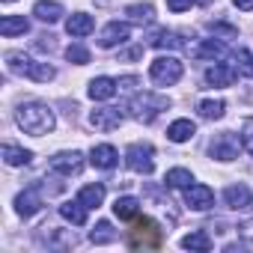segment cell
Returning <instances> with one entry per match:
<instances>
[{
    "label": "cell",
    "mask_w": 253,
    "mask_h": 253,
    "mask_svg": "<svg viewBox=\"0 0 253 253\" xmlns=\"http://www.w3.org/2000/svg\"><path fill=\"white\" fill-rule=\"evenodd\" d=\"M15 122L21 125L27 134H33V137H42V134L54 131V125H57L54 110H51L48 104H42V101H27V104H21V107L15 110Z\"/></svg>",
    "instance_id": "obj_1"
},
{
    "label": "cell",
    "mask_w": 253,
    "mask_h": 253,
    "mask_svg": "<svg viewBox=\"0 0 253 253\" xmlns=\"http://www.w3.org/2000/svg\"><path fill=\"white\" fill-rule=\"evenodd\" d=\"M6 69L12 75H21V78L36 81V84H48V81L57 78V72H54L51 63H39V60H33V57H27L21 51H9L6 54Z\"/></svg>",
    "instance_id": "obj_2"
},
{
    "label": "cell",
    "mask_w": 253,
    "mask_h": 253,
    "mask_svg": "<svg viewBox=\"0 0 253 253\" xmlns=\"http://www.w3.org/2000/svg\"><path fill=\"white\" fill-rule=\"evenodd\" d=\"M170 107V98L167 95H155V92H143V95H134V101H131V116L137 119V122H155V116L161 113V110H167Z\"/></svg>",
    "instance_id": "obj_3"
},
{
    "label": "cell",
    "mask_w": 253,
    "mask_h": 253,
    "mask_svg": "<svg viewBox=\"0 0 253 253\" xmlns=\"http://www.w3.org/2000/svg\"><path fill=\"white\" fill-rule=\"evenodd\" d=\"M182 63L176 60V57H158V60H152V66H149V78H152V84H158V86H173V84H179V78H182Z\"/></svg>",
    "instance_id": "obj_4"
},
{
    "label": "cell",
    "mask_w": 253,
    "mask_h": 253,
    "mask_svg": "<svg viewBox=\"0 0 253 253\" xmlns=\"http://www.w3.org/2000/svg\"><path fill=\"white\" fill-rule=\"evenodd\" d=\"M128 244H131L134 250H140V247H143V250H155V247H161V229H158V223H155L152 217L137 220V226H134Z\"/></svg>",
    "instance_id": "obj_5"
},
{
    "label": "cell",
    "mask_w": 253,
    "mask_h": 253,
    "mask_svg": "<svg viewBox=\"0 0 253 253\" xmlns=\"http://www.w3.org/2000/svg\"><path fill=\"white\" fill-rule=\"evenodd\" d=\"M125 164L140 176H149L155 170V149L149 143H131L128 152H125Z\"/></svg>",
    "instance_id": "obj_6"
},
{
    "label": "cell",
    "mask_w": 253,
    "mask_h": 253,
    "mask_svg": "<svg viewBox=\"0 0 253 253\" xmlns=\"http://www.w3.org/2000/svg\"><path fill=\"white\" fill-rule=\"evenodd\" d=\"M241 146H244V143H241L232 131H220V134H214V140L209 143V155H211L214 161H235Z\"/></svg>",
    "instance_id": "obj_7"
},
{
    "label": "cell",
    "mask_w": 253,
    "mask_h": 253,
    "mask_svg": "<svg viewBox=\"0 0 253 253\" xmlns=\"http://www.w3.org/2000/svg\"><path fill=\"white\" fill-rule=\"evenodd\" d=\"M48 170L51 173H60V176H78L84 170V155L81 152H57L48 161Z\"/></svg>",
    "instance_id": "obj_8"
},
{
    "label": "cell",
    "mask_w": 253,
    "mask_h": 253,
    "mask_svg": "<svg viewBox=\"0 0 253 253\" xmlns=\"http://www.w3.org/2000/svg\"><path fill=\"white\" fill-rule=\"evenodd\" d=\"M128 36H131V27L125 24V21H110V24L98 33V45H101V48H116V45H122V42H128Z\"/></svg>",
    "instance_id": "obj_9"
},
{
    "label": "cell",
    "mask_w": 253,
    "mask_h": 253,
    "mask_svg": "<svg viewBox=\"0 0 253 253\" xmlns=\"http://www.w3.org/2000/svg\"><path fill=\"white\" fill-rule=\"evenodd\" d=\"M89 122L98 131H113V128L122 125V110L119 107H98V110L89 113Z\"/></svg>",
    "instance_id": "obj_10"
},
{
    "label": "cell",
    "mask_w": 253,
    "mask_h": 253,
    "mask_svg": "<svg viewBox=\"0 0 253 253\" xmlns=\"http://www.w3.org/2000/svg\"><path fill=\"white\" fill-rule=\"evenodd\" d=\"M185 203H188V209H194V211H206V209L214 206V194H211L209 185H191V188L185 191Z\"/></svg>",
    "instance_id": "obj_11"
},
{
    "label": "cell",
    "mask_w": 253,
    "mask_h": 253,
    "mask_svg": "<svg viewBox=\"0 0 253 253\" xmlns=\"http://www.w3.org/2000/svg\"><path fill=\"white\" fill-rule=\"evenodd\" d=\"M39 209H42V194H39L36 185H33V188H24V191L15 197V211H18L21 217H33Z\"/></svg>",
    "instance_id": "obj_12"
},
{
    "label": "cell",
    "mask_w": 253,
    "mask_h": 253,
    "mask_svg": "<svg viewBox=\"0 0 253 253\" xmlns=\"http://www.w3.org/2000/svg\"><path fill=\"white\" fill-rule=\"evenodd\" d=\"M238 78V69L229 66V63H214L209 72H206V84L209 86H232Z\"/></svg>",
    "instance_id": "obj_13"
},
{
    "label": "cell",
    "mask_w": 253,
    "mask_h": 253,
    "mask_svg": "<svg viewBox=\"0 0 253 253\" xmlns=\"http://www.w3.org/2000/svg\"><path fill=\"white\" fill-rule=\"evenodd\" d=\"M116 161H119V152H116L110 143H98V146H92V152H89V164H92L95 170H113Z\"/></svg>",
    "instance_id": "obj_14"
},
{
    "label": "cell",
    "mask_w": 253,
    "mask_h": 253,
    "mask_svg": "<svg viewBox=\"0 0 253 253\" xmlns=\"http://www.w3.org/2000/svg\"><path fill=\"white\" fill-rule=\"evenodd\" d=\"M116 89H119V84L113 81V78H107V75H101V78H92L89 81V98L92 101H107V98H113L116 95Z\"/></svg>",
    "instance_id": "obj_15"
},
{
    "label": "cell",
    "mask_w": 253,
    "mask_h": 253,
    "mask_svg": "<svg viewBox=\"0 0 253 253\" xmlns=\"http://www.w3.org/2000/svg\"><path fill=\"white\" fill-rule=\"evenodd\" d=\"M66 30H69V36L84 39V36H89V33L95 30V21H92V15H86V12H75V15L66 21Z\"/></svg>",
    "instance_id": "obj_16"
},
{
    "label": "cell",
    "mask_w": 253,
    "mask_h": 253,
    "mask_svg": "<svg viewBox=\"0 0 253 253\" xmlns=\"http://www.w3.org/2000/svg\"><path fill=\"white\" fill-rule=\"evenodd\" d=\"M33 15L45 24H57L63 18V6L57 3V0H39V3L33 6Z\"/></svg>",
    "instance_id": "obj_17"
},
{
    "label": "cell",
    "mask_w": 253,
    "mask_h": 253,
    "mask_svg": "<svg viewBox=\"0 0 253 253\" xmlns=\"http://www.w3.org/2000/svg\"><path fill=\"white\" fill-rule=\"evenodd\" d=\"M113 214H116L119 220H134V217L140 214V200H137V197H119V200L113 203Z\"/></svg>",
    "instance_id": "obj_18"
},
{
    "label": "cell",
    "mask_w": 253,
    "mask_h": 253,
    "mask_svg": "<svg viewBox=\"0 0 253 253\" xmlns=\"http://www.w3.org/2000/svg\"><path fill=\"white\" fill-rule=\"evenodd\" d=\"M223 203L229 206V209H244V206H250V191H247V185H229L226 191H223Z\"/></svg>",
    "instance_id": "obj_19"
},
{
    "label": "cell",
    "mask_w": 253,
    "mask_h": 253,
    "mask_svg": "<svg viewBox=\"0 0 253 253\" xmlns=\"http://www.w3.org/2000/svg\"><path fill=\"white\" fill-rule=\"evenodd\" d=\"M30 30V21L24 18V15H6L3 21H0V33H3L6 39H12V36H24Z\"/></svg>",
    "instance_id": "obj_20"
},
{
    "label": "cell",
    "mask_w": 253,
    "mask_h": 253,
    "mask_svg": "<svg viewBox=\"0 0 253 253\" xmlns=\"http://www.w3.org/2000/svg\"><path fill=\"white\" fill-rule=\"evenodd\" d=\"M197 134V125L191 122V119H176L170 128H167V137L173 140V143H185V140H191Z\"/></svg>",
    "instance_id": "obj_21"
},
{
    "label": "cell",
    "mask_w": 253,
    "mask_h": 253,
    "mask_svg": "<svg viewBox=\"0 0 253 253\" xmlns=\"http://www.w3.org/2000/svg\"><path fill=\"white\" fill-rule=\"evenodd\" d=\"M3 161H6L9 167H24V164L33 161V152H30V149H21V146H15V143H3Z\"/></svg>",
    "instance_id": "obj_22"
},
{
    "label": "cell",
    "mask_w": 253,
    "mask_h": 253,
    "mask_svg": "<svg viewBox=\"0 0 253 253\" xmlns=\"http://www.w3.org/2000/svg\"><path fill=\"white\" fill-rule=\"evenodd\" d=\"M60 214H63L69 223H75V226H84V223H86V206H84L81 200L63 203V206H60Z\"/></svg>",
    "instance_id": "obj_23"
},
{
    "label": "cell",
    "mask_w": 253,
    "mask_h": 253,
    "mask_svg": "<svg viewBox=\"0 0 253 253\" xmlns=\"http://www.w3.org/2000/svg\"><path fill=\"white\" fill-rule=\"evenodd\" d=\"M78 200H81L86 209H98V206L104 203V185H84L81 194H78Z\"/></svg>",
    "instance_id": "obj_24"
},
{
    "label": "cell",
    "mask_w": 253,
    "mask_h": 253,
    "mask_svg": "<svg viewBox=\"0 0 253 253\" xmlns=\"http://www.w3.org/2000/svg\"><path fill=\"white\" fill-rule=\"evenodd\" d=\"M182 247H185V250H200V253H206V250H211V238H209V232L197 229V232H191V235L182 238Z\"/></svg>",
    "instance_id": "obj_25"
},
{
    "label": "cell",
    "mask_w": 253,
    "mask_h": 253,
    "mask_svg": "<svg viewBox=\"0 0 253 253\" xmlns=\"http://www.w3.org/2000/svg\"><path fill=\"white\" fill-rule=\"evenodd\" d=\"M226 54V45L220 42V39H206L200 48H197V57H203V60H220Z\"/></svg>",
    "instance_id": "obj_26"
},
{
    "label": "cell",
    "mask_w": 253,
    "mask_h": 253,
    "mask_svg": "<svg viewBox=\"0 0 253 253\" xmlns=\"http://www.w3.org/2000/svg\"><path fill=\"white\" fill-rule=\"evenodd\" d=\"M197 110H200L203 119H220L223 110H226V104H223L220 98H203V101L197 104Z\"/></svg>",
    "instance_id": "obj_27"
},
{
    "label": "cell",
    "mask_w": 253,
    "mask_h": 253,
    "mask_svg": "<svg viewBox=\"0 0 253 253\" xmlns=\"http://www.w3.org/2000/svg\"><path fill=\"white\" fill-rule=\"evenodd\" d=\"M149 45H152V48H182V39H179L176 33L155 30V33H149Z\"/></svg>",
    "instance_id": "obj_28"
},
{
    "label": "cell",
    "mask_w": 253,
    "mask_h": 253,
    "mask_svg": "<svg viewBox=\"0 0 253 253\" xmlns=\"http://www.w3.org/2000/svg\"><path fill=\"white\" fill-rule=\"evenodd\" d=\"M164 182H167L170 188H191V185H194V173L185 170V167H173Z\"/></svg>",
    "instance_id": "obj_29"
},
{
    "label": "cell",
    "mask_w": 253,
    "mask_h": 253,
    "mask_svg": "<svg viewBox=\"0 0 253 253\" xmlns=\"http://www.w3.org/2000/svg\"><path fill=\"white\" fill-rule=\"evenodd\" d=\"M89 241L92 244H110V241H116V232H113V226L107 220H98L92 226V232H89Z\"/></svg>",
    "instance_id": "obj_30"
},
{
    "label": "cell",
    "mask_w": 253,
    "mask_h": 253,
    "mask_svg": "<svg viewBox=\"0 0 253 253\" xmlns=\"http://www.w3.org/2000/svg\"><path fill=\"white\" fill-rule=\"evenodd\" d=\"M125 15H128L131 21H137V24H143V21H152L155 18V9L149 3H134V6L125 9Z\"/></svg>",
    "instance_id": "obj_31"
},
{
    "label": "cell",
    "mask_w": 253,
    "mask_h": 253,
    "mask_svg": "<svg viewBox=\"0 0 253 253\" xmlns=\"http://www.w3.org/2000/svg\"><path fill=\"white\" fill-rule=\"evenodd\" d=\"M235 69H238V75L253 78V54H250L247 48H238V51H235Z\"/></svg>",
    "instance_id": "obj_32"
},
{
    "label": "cell",
    "mask_w": 253,
    "mask_h": 253,
    "mask_svg": "<svg viewBox=\"0 0 253 253\" xmlns=\"http://www.w3.org/2000/svg\"><path fill=\"white\" fill-rule=\"evenodd\" d=\"M66 60H69V63H75V66H86V63H89V51H86L84 45H78V42H75V45H69V48H66Z\"/></svg>",
    "instance_id": "obj_33"
},
{
    "label": "cell",
    "mask_w": 253,
    "mask_h": 253,
    "mask_svg": "<svg viewBox=\"0 0 253 253\" xmlns=\"http://www.w3.org/2000/svg\"><path fill=\"white\" fill-rule=\"evenodd\" d=\"M48 244H51V247H75V235H63V238H60V229H54L51 238H48Z\"/></svg>",
    "instance_id": "obj_34"
},
{
    "label": "cell",
    "mask_w": 253,
    "mask_h": 253,
    "mask_svg": "<svg viewBox=\"0 0 253 253\" xmlns=\"http://www.w3.org/2000/svg\"><path fill=\"white\" fill-rule=\"evenodd\" d=\"M197 3V0H167V9L170 12H185V9H191Z\"/></svg>",
    "instance_id": "obj_35"
},
{
    "label": "cell",
    "mask_w": 253,
    "mask_h": 253,
    "mask_svg": "<svg viewBox=\"0 0 253 253\" xmlns=\"http://www.w3.org/2000/svg\"><path fill=\"white\" fill-rule=\"evenodd\" d=\"M116 84H119V89H122V92H128V89H134V86H137L140 81H137L134 75H128V78H119Z\"/></svg>",
    "instance_id": "obj_36"
},
{
    "label": "cell",
    "mask_w": 253,
    "mask_h": 253,
    "mask_svg": "<svg viewBox=\"0 0 253 253\" xmlns=\"http://www.w3.org/2000/svg\"><path fill=\"white\" fill-rule=\"evenodd\" d=\"M211 27V33H220V36H235L238 30L235 27H226V24H209Z\"/></svg>",
    "instance_id": "obj_37"
},
{
    "label": "cell",
    "mask_w": 253,
    "mask_h": 253,
    "mask_svg": "<svg viewBox=\"0 0 253 253\" xmlns=\"http://www.w3.org/2000/svg\"><path fill=\"white\" fill-rule=\"evenodd\" d=\"M241 235H244V241L253 247V220H244V223H241Z\"/></svg>",
    "instance_id": "obj_38"
},
{
    "label": "cell",
    "mask_w": 253,
    "mask_h": 253,
    "mask_svg": "<svg viewBox=\"0 0 253 253\" xmlns=\"http://www.w3.org/2000/svg\"><path fill=\"white\" fill-rule=\"evenodd\" d=\"M232 6H238V9L250 12V9H253V0H232Z\"/></svg>",
    "instance_id": "obj_39"
},
{
    "label": "cell",
    "mask_w": 253,
    "mask_h": 253,
    "mask_svg": "<svg viewBox=\"0 0 253 253\" xmlns=\"http://www.w3.org/2000/svg\"><path fill=\"white\" fill-rule=\"evenodd\" d=\"M241 143H244V149H247V152L253 155V131H247V134L241 137Z\"/></svg>",
    "instance_id": "obj_40"
},
{
    "label": "cell",
    "mask_w": 253,
    "mask_h": 253,
    "mask_svg": "<svg viewBox=\"0 0 253 253\" xmlns=\"http://www.w3.org/2000/svg\"><path fill=\"white\" fill-rule=\"evenodd\" d=\"M197 3H200V6H209V3H211V0H197Z\"/></svg>",
    "instance_id": "obj_41"
},
{
    "label": "cell",
    "mask_w": 253,
    "mask_h": 253,
    "mask_svg": "<svg viewBox=\"0 0 253 253\" xmlns=\"http://www.w3.org/2000/svg\"><path fill=\"white\" fill-rule=\"evenodd\" d=\"M3 3H12V0H3Z\"/></svg>",
    "instance_id": "obj_42"
},
{
    "label": "cell",
    "mask_w": 253,
    "mask_h": 253,
    "mask_svg": "<svg viewBox=\"0 0 253 253\" xmlns=\"http://www.w3.org/2000/svg\"><path fill=\"white\" fill-rule=\"evenodd\" d=\"M250 206H253V200H250Z\"/></svg>",
    "instance_id": "obj_43"
}]
</instances>
